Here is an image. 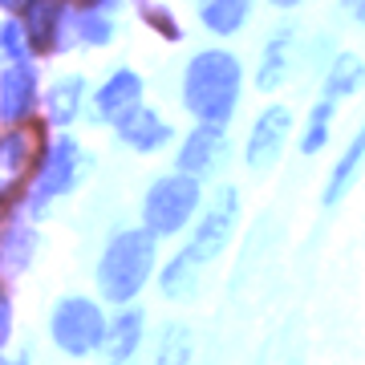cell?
Returning a JSON list of instances; mask_svg holds the SVG:
<instances>
[{"mask_svg": "<svg viewBox=\"0 0 365 365\" xmlns=\"http://www.w3.org/2000/svg\"><path fill=\"white\" fill-rule=\"evenodd\" d=\"M33 98H37V90H33V73H29V66H16L4 73V86H0V110H4V118H25L29 106H33Z\"/></svg>", "mask_w": 365, "mask_h": 365, "instance_id": "obj_14", "label": "cell"}, {"mask_svg": "<svg viewBox=\"0 0 365 365\" xmlns=\"http://www.w3.org/2000/svg\"><path fill=\"white\" fill-rule=\"evenodd\" d=\"M73 179H78V146L73 143L53 146L49 155H45V163H41V170H37V182H33V199H29L33 211H41L57 195H66L69 187H73Z\"/></svg>", "mask_w": 365, "mask_h": 365, "instance_id": "obj_6", "label": "cell"}, {"mask_svg": "<svg viewBox=\"0 0 365 365\" xmlns=\"http://www.w3.org/2000/svg\"><path fill=\"white\" fill-rule=\"evenodd\" d=\"M357 78H361V61L353 53H345V57H337V66L329 73V86H333V93H349L357 86Z\"/></svg>", "mask_w": 365, "mask_h": 365, "instance_id": "obj_23", "label": "cell"}, {"mask_svg": "<svg viewBox=\"0 0 365 365\" xmlns=\"http://www.w3.org/2000/svg\"><path fill=\"white\" fill-rule=\"evenodd\" d=\"M288 66H292V33H276L272 41H268V53H264L260 61V90H276L280 81H284Z\"/></svg>", "mask_w": 365, "mask_h": 365, "instance_id": "obj_17", "label": "cell"}, {"mask_svg": "<svg viewBox=\"0 0 365 365\" xmlns=\"http://www.w3.org/2000/svg\"><path fill=\"white\" fill-rule=\"evenodd\" d=\"M235 211H240V195L235 187H223L220 195L207 203V211L199 215L195 235H191V252H195L203 264L220 260L227 244H232V227H235Z\"/></svg>", "mask_w": 365, "mask_h": 365, "instance_id": "obj_5", "label": "cell"}, {"mask_svg": "<svg viewBox=\"0 0 365 365\" xmlns=\"http://www.w3.org/2000/svg\"><path fill=\"white\" fill-rule=\"evenodd\" d=\"M276 4H297V0H276Z\"/></svg>", "mask_w": 365, "mask_h": 365, "instance_id": "obj_27", "label": "cell"}, {"mask_svg": "<svg viewBox=\"0 0 365 365\" xmlns=\"http://www.w3.org/2000/svg\"><path fill=\"white\" fill-rule=\"evenodd\" d=\"M325 134H329V106H317L313 110V122L304 130V155H317L325 146Z\"/></svg>", "mask_w": 365, "mask_h": 365, "instance_id": "obj_24", "label": "cell"}, {"mask_svg": "<svg viewBox=\"0 0 365 365\" xmlns=\"http://www.w3.org/2000/svg\"><path fill=\"white\" fill-rule=\"evenodd\" d=\"M81 33H86V41H106L110 37V21L98 16V13H90L86 21H81Z\"/></svg>", "mask_w": 365, "mask_h": 365, "instance_id": "obj_25", "label": "cell"}, {"mask_svg": "<svg viewBox=\"0 0 365 365\" xmlns=\"http://www.w3.org/2000/svg\"><path fill=\"white\" fill-rule=\"evenodd\" d=\"M199 207V179L191 175H175V179H158L146 191L143 220L150 235H175L187 227V220Z\"/></svg>", "mask_w": 365, "mask_h": 365, "instance_id": "obj_4", "label": "cell"}, {"mask_svg": "<svg viewBox=\"0 0 365 365\" xmlns=\"http://www.w3.org/2000/svg\"><path fill=\"white\" fill-rule=\"evenodd\" d=\"M33 232H25V227H13V232L0 240V264L4 268H13V272H21V268H29V260H33Z\"/></svg>", "mask_w": 365, "mask_h": 365, "instance_id": "obj_20", "label": "cell"}, {"mask_svg": "<svg viewBox=\"0 0 365 365\" xmlns=\"http://www.w3.org/2000/svg\"><path fill=\"white\" fill-rule=\"evenodd\" d=\"M0 365H13V361H9V357H0Z\"/></svg>", "mask_w": 365, "mask_h": 365, "instance_id": "obj_28", "label": "cell"}, {"mask_svg": "<svg viewBox=\"0 0 365 365\" xmlns=\"http://www.w3.org/2000/svg\"><path fill=\"white\" fill-rule=\"evenodd\" d=\"M256 365H304V345H300V329L297 321H288L272 333V341L260 349Z\"/></svg>", "mask_w": 365, "mask_h": 365, "instance_id": "obj_15", "label": "cell"}, {"mask_svg": "<svg viewBox=\"0 0 365 365\" xmlns=\"http://www.w3.org/2000/svg\"><path fill=\"white\" fill-rule=\"evenodd\" d=\"M248 4L252 0H211L207 9H203V21H207V29H215V33H232V29L244 25Z\"/></svg>", "mask_w": 365, "mask_h": 365, "instance_id": "obj_19", "label": "cell"}, {"mask_svg": "<svg viewBox=\"0 0 365 365\" xmlns=\"http://www.w3.org/2000/svg\"><path fill=\"white\" fill-rule=\"evenodd\" d=\"M143 333H146V313L143 309H122L114 321H106V333H102V357L110 365H126L138 353L143 345Z\"/></svg>", "mask_w": 365, "mask_h": 365, "instance_id": "obj_7", "label": "cell"}, {"mask_svg": "<svg viewBox=\"0 0 365 365\" xmlns=\"http://www.w3.org/2000/svg\"><path fill=\"white\" fill-rule=\"evenodd\" d=\"M191 357H195V329L187 321H167L158 333L155 365H191Z\"/></svg>", "mask_w": 365, "mask_h": 365, "instance_id": "obj_13", "label": "cell"}, {"mask_svg": "<svg viewBox=\"0 0 365 365\" xmlns=\"http://www.w3.org/2000/svg\"><path fill=\"white\" fill-rule=\"evenodd\" d=\"M203 268H207V264L199 260L191 248L179 252V256H175L167 268H163V280H158L163 297H167V300H191V297H199V284H203Z\"/></svg>", "mask_w": 365, "mask_h": 365, "instance_id": "obj_10", "label": "cell"}, {"mask_svg": "<svg viewBox=\"0 0 365 365\" xmlns=\"http://www.w3.org/2000/svg\"><path fill=\"white\" fill-rule=\"evenodd\" d=\"M33 163H37V138L29 130H16L9 138H0V199H9L25 182Z\"/></svg>", "mask_w": 365, "mask_h": 365, "instance_id": "obj_9", "label": "cell"}, {"mask_svg": "<svg viewBox=\"0 0 365 365\" xmlns=\"http://www.w3.org/2000/svg\"><path fill=\"white\" fill-rule=\"evenodd\" d=\"M240 98V66L232 53H199L187 69V106L207 122H223Z\"/></svg>", "mask_w": 365, "mask_h": 365, "instance_id": "obj_2", "label": "cell"}, {"mask_svg": "<svg viewBox=\"0 0 365 365\" xmlns=\"http://www.w3.org/2000/svg\"><path fill=\"white\" fill-rule=\"evenodd\" d=\"M138 93H143V81L134 78V73H114L110 86H102L98 93V114L106 122H122V118H130L138 110Z\"/></svg>", "mask_w": 365, "mask_h": 365, "instance_id": "obj_12", "label": "cell"}, {"mask_svg": "<svg viewBox=\"0 0 365 365\" xmlns=\"http://www.w3.org/2000/svg\"><path fill=\"white\" fill-rule=\"evenodd\" d=\"M49 333H53V345L66 357H90L102 345L106 317L90 297H61L53 304Z\"/></svg>", "mask_w": 365, "mask_h": 365, "instance_id": "obj_3", "label": "cell"}, {"mask_svg": "<svg viewBox=\"0 0 365 365\" xmlns=\"http://www.w3.org/2000/svg\"><path fill=\"white\" fill-rule=\"evenodd\" d=\"M223 150H227V143H223V134L215 130V126H207V130H199L187 138V150L179 155V167L191 175V179H203V175H211V170L223 163Z\"/></svg>", "mask_w": 365, "mask_h": 365, "instance_id": "obj_11", "label": "cell"}, {"mask_svg": "<svg viewBox=\"0 0 365 365\" xmlns=\"http://www.w3.org/2000/svg\"><path fill=\"white\" fill-rule=\"evenodd\" d=\"M9 333H13V300L0 292V345L9 341Z\"/></svg>", "mask_w": 365, "mask_h": 365, "instance_id": "obj_26", "label": "cell"}, {"mask_svg": "<svg viewBox=\"0 0 365 365\" xmlns=\"http://www.w3.org/2000/svg\"><path fill=\"white\" fill-rule=\"evenodd\" d=\"M122 138L134 150H155V146H163L170 138V126L158 122L155 114H146V110H134L130 118H122Z\"/></svg>", "mask_w": 365, "mask_h": 365, "instance_id": "obj_16", "label": "cell"}, {"mask_svg": "<svg viewBox=\"0 0 365 365\" xmlns=\"http://www.w3.org/2000/svg\"><path fill=\"white\" fill-rule=\"evenodd\" d=\"M78 102H81V81L69 78V81H57V90L49 98V110L57 122H69V118L78 114Z\"/></svg>", "mask_w": 365, "mask_h": 365, "instance_id": "obj_22", "label": "cell"}, {"mask_svg": "<svg viewBox=\"0 0 365 365\" xmlns=\"http://www.w3.org/2000/svg\"><path fill=\"white\" fill-rule=\"evenodd\" d=\"M288 130H292V118H288L284 106H272L268 114L256 122V130L248 138V167L252 170H268L280 158V146H284Z\"/></svg>", "mask_w": 365, "mask_h": 365, "instance_id": "obj_8", "label": "cell"}, {"mask_svg": "<svg viewBox=\"0 0 365 365\" xmlns=\"http://www.w3.org/2000/svg\"><path fill=\"white\" fill-rule=\"evenodd\" d=\"M361 138H353L349 150H345V158L337 163V170H333V179H329L325 187V207H333V203H341L345 199V191L353 187V175H357V163H361Z\"/></svg>", "mask_w": 365, "mask_h": 365, "instance_id": "obj_18", "label": "cell"}, {"mask_svg": "<svg viewBox=\"0 0 365 365\" xmlns=\"http://www.w3.org/2000/svg\"><path fill=\"white\" fill-rule=\"evenodd\" d=\"M57 16H61V4H57V0H37V4H33V21H29L33 45H41V49L49 45L53 33H57V25H61Z\"/></svg>", "mask_w": 365, "mask_h": 365, "instance_id": "obj_21", "label": "cell"}, {"mask_svg": "<svg viewBox=\"0 0 365 365\" xmlns=\"http://www.w3.org/2000/svg\"><path fill=\"white\" fill-rule=\"evenodd\" d=\"M150 268H155V235L126 227L106 244L98 260V292L114 304H126L150 280Z\"/></svg>", "mask_w": 365, "mask_h": 365, "instance_id": "obj_1", "label": "cell"}]
</instances>
